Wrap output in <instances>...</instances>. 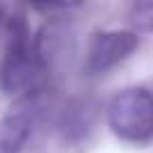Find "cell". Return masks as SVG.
I'll return each instance as SVG.
<instances>
[{"mask_svg": "<svg viewBox=\"0 0 153 153\" xmlns=\"http://www.w3.org/2000/svg\"><path fill=\"white\" fill-rule=\"evenodd\" d=\"M108 124L126 142H146L153 137V92L146 88H126L108 106Z\"/></svg>", "mask_w": 153, "mask_h": 153, "instance_id": "obj_2", "label": "cell"}, {"mask_svg": "<svg viewBox=\"0 0 153 153\" xmlns=\"http://www.w3.org/2000/svg\"><path fill=\"white\" fill-rule=\"evenodd\" d=\"M140 36L135 32H126V29H115V32H97L90 38L86 50V68L88 74H104L124 59L137 50Z\"/></svg>", "mask_w": 153, "mask_h": 153, "instance_id": "obj_3", "label": "cell"}, {"mask_svg": "<svg viewBox=\"0 0 153 153\" xmlns=\"http://www.w3.org/2000/svg\"><path fill=\"white\" fill-rule=\"evenodd\" d=\"M38 95L20 99V104L0 122V153H18L27 142L34 124Z\"/></svg>", "mask_w": 153, "mask_h": 153, "instance_id": "obj_4", "label": "cell"}, {"mask_svg": "<svg viewBox=\"0 0 153 153\" xmlns=\"http://www.w3.org/2000/svg\"><path fill=\"white\" fill-rule=\"evenodd\" d=\"M48 68L41 61L34 43L27 38V29L23 23L14 27L5 61L0 68V86L7 95L27 99L43 90Z\"/></svg>", "mask_w": 153, "mask_h": 153, "instance_id": "obj_1", "label": "cell"}, {"mask_svg": "<svg viewBox=\"0 0 153 153\" xmlns=\"http://www.w3.org/2000/svg\"><path fill=\"white\" fill-rule=\"evenodd\" d=\"M128 18H131V25L137 32H153V0L135 2L131 7Z\"/></svg>", "mask_w": 153, "mask_h": 153, "instance_id": "obj_5", "label": "cell"}]
</instances>
